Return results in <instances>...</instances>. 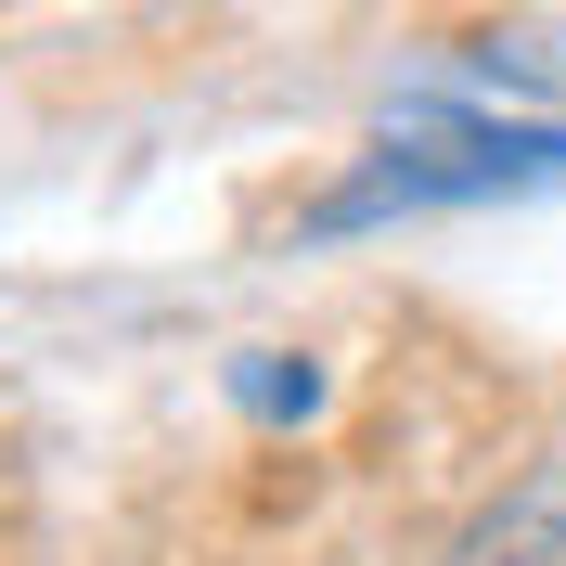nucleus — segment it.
I'll use <instances>...</instances> for the list:
<instances>
[{
    "label": "nucleus",
    "mask_w": 566,
    "mask_h": 566,
    "mask_svg": "<svg viewBox=\"0 0 566 566\" xmlns=\"http://www.w3.org/2000/svg\"><path fill=\"white\" fill-rule=\"evenodd\" d=\"M490 193H566V129L541 116H424V129H387V155L322 193V232L387 207H490Z\"/></svg>",
    "instance_id": "1"
},
{
    "label": "nucleus",
    "mask_w": 566,
    "mask_h": 566,
    "mask_svg": "<svg viewBox=\"0 0 566 566\" xmlns=\"http://www.w3.org/2000/svg\"><path fill=\"white\" fill-rule=\"evenodd\" d=\"M438 566H566V451L528 463L502 502H476V515H463V541H451Z\"/></svg>",
    "instance_id": "2"
},
{
    "label": "nucleus",
    "mask_w": 566,
    "mask_h": 566,
    "mask_svg": "<svg viewBox=\"0 0 566 566\" xmlns=\"http://www.w3.org/2000/svg\"><path fill=\"white\" fill-rule=\"evenodd\" d=\"M245 399H258V412H310V399H322V374H310V360H296V374H283V360H258V374H245Z\"/></svg>",
    "instance_id": "3"
}]
</instances>
